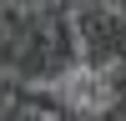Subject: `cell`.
Listing matches in <instances>:
<instances>
[{"label": "cell", "mask_w": 126, "mask_h": 121, "mask_svg": "<svg viewBox=\"0 0 126 121\" xmlns=\"http://www.w3.org/2000/svg\"><path fill=\"white\" fill-rule=\"evenodd\" d=\"M71 35H76L81 66H96V71H121L126 66V10L76 5L71 10Z\"/></svg>", "instance_id": "cell-1"}, {"label": "cell", "mask_w": 126, "mask_h": 121, "mask_svg": "<svg viewBox=\"0 0 126 121\" xmlns=\"http://www.w3.org/2000/svg\"><path fill=\"white\" fill-rule=\"evenodd\" d=\"M5 121H71V111L61 101V91H50V86H15Z\"/></svg>", "instance_id": "cell-2"}, {"label": "cell", "mask_w": 126, "mask_h": 121, "mask_svg": "<svg viewBox=\"0 0 126 121\" xmlns=\"http://www.w3.org/2000/svg\"><path fill=\"white\" fill-rule=\"evenodd\" d=\"M35 15L40 10H20V5L0 10V71H20L25 45H30V30H35Z\"/></svg>", "instance_id": "cell-3"}, {"label": "cell", "mask_w": 126, "mask_h": 121, "mask_svg": "<svg viewBox=\"0 0 126 121\" xmlns=\"http://www.w3.org/2000/svg\"><path fill=\"white\" fill-rule=\"evenodd\" d=\"M81 121H121V111H96V116H81Z\"/></svg>", "instance_id": "cell-4"}]
</instances>
